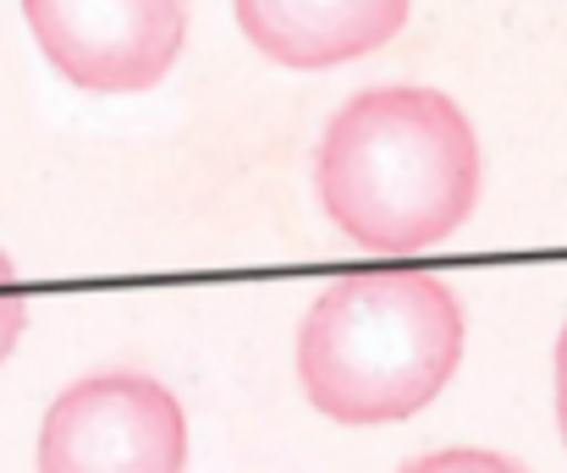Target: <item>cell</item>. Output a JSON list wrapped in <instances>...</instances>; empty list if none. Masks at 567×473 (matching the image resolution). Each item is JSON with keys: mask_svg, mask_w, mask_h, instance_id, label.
Here are the masks:
<instances>
[{"mask_svg": "<svg viewBox=\"0 0 567 473\" xmlns=\"http://www.w3.org/2000/svg\"><path fill=\"white\" fill-rule=\"evenodd\" d=\"M326 215L364 254L408 259L446 243L480 204V138L435 89H364L315 155Z\"/></svg>", "mask_w": 567, "mask_h": 473, "instance_id": "6da1fadb", "label": "cell"}, {"mask_svg": "<svg viewBox=\"0 0 567 473\" xmlns=\"http://www.w3.org/2000/svg\"><path fill=\"white\" fill-rule=\"evenodd\" d=\"M463 358V304L424 270H359L298 325V380L337 424L413 419Z\"/></svg>", "mask_w": 567, "mask_h": 473, "instance_id": "7a4b0ae2", "label": "cell"}, {"mask_svg": "<svg viewBox=\"0 0 567 473\" xmlns=\"http://www.w3.org/2000/svg\"><path fill=\"white\" fill-rule=\"evenodd\" d=\"M183 402L150 374H89L66 385L39 430V473H183Z\"/></svg>", "mask_w": 567, "mask_h": 473, "instance_id": "3957f363", "label": "cell"}, {"mask_svg": "<svg viewBox=\"0 0 567 473\" xmlns=\"http://www.w3.org/2000/svg\"><path fill=\"white\" fill-rule=\"evenodd\" d=\"M50 66L94 94L155 89L188 39V0H22Z\"/></svg>", "mask_w": 567, "mask_h": 473, "instance_id": "277c9868", "label": "cell"}, {"mask_svg": "<svg viewBox=\"0 0 567 473\" xmlns=\"http://www.w3.org/2000/svg\"><path fill=\"white\" fill-rule=\"evenodd\" d=\"M408 0H237L248 44L281 66H342L396 39Z\"/></svg>", "mask_w": 567, "mask_h": 473, "instance_id": "5b68a950", "label": "cell"}, {"mask_svg": "<svg viewBox=\"0 0 567 473\" xmlns=\"http://www.w3.org/2000/svg\"><path fill=\"white\" fill-rule=\"evenodd\" d=\"M402 473H524L513 457H496V452H468V446H452V452H430V457H413Z\"/></svg>", "mask_w": 567, "mask_h": 473, "instance_id": "8992f818", "label": "cell"}, {"mask_svg": "<svg viewBox=\"0 0 567 473\" xmlns=\"http://www.w3.org/2000/svg\"><path fill=\"white\" fill-rule=\"evenodd\" d=\"M22 325H28V298H22V287H17L11 259L0 254V363H6L11 347L22 341Z\"/></svg>", "mask_w": 567, "mask_h": 473, "instance_id": "52a82bcc", "label": "cell"}, {"mask_svg": "<svg viewBox=\"0 0 567 473\" xmlns=\"http://www.w3.org/2000/svg\"><path fill=\"white\" fill-rule=\"evenodd\" d=\"M557 430L567 441V325H563V341H557Z\"/></svg>", "mask_w": 567, "mask_h": 473, "instance_id": "ba28073f", "label": "cell"}]
</instances>
